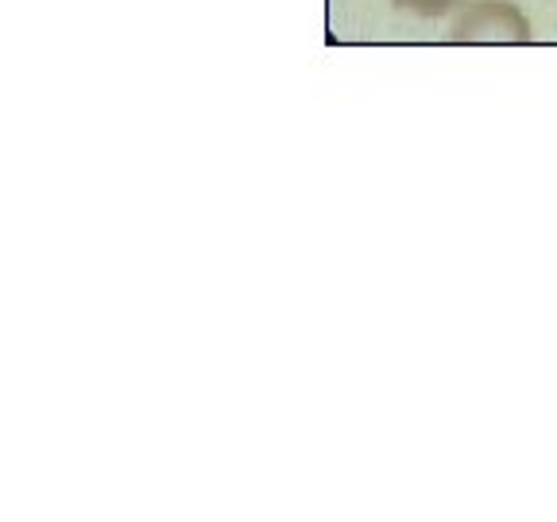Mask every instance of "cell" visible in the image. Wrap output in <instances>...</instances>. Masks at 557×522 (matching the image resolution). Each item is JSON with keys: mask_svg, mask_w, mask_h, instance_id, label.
Masks as SVG:
<instances>
[{"mask_svg": "<svg viewBox=\"0 0 557 522\" xmlns=\"http://www.w3.org/2000/svg\"><path fill=\"white\" fill-rule=\"evenodd\" d=\"M399 4L414 9L418 16H442V12H449L453 4H461V0H399Z\"/></svg>", "mask_w": 557, "mask_h": 522, "instance_id": "cell-2", "label": "cell"}, {"mask_svg": "<svg viewBox=\"0 0 557 522\" xmlns=\"http://www.w3.org/2000/svg\"><path fill=\"white\" fill-rule=\"evenodd\" d=\"M527 35H531V27L511 4H476L461 24L453 27V39H511V44H522Z\"/></svg>", "mask_w": 557, "mask_h": 522, "instance_id": "cell-1", "label": "cell"}]
</instances>
